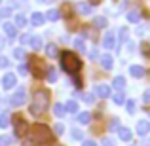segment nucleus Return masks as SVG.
Listing matches in <instances>:
<instances>
[{"label":"nucleus","instance_id":"nucleus-1","mask_svg":"<svg viewBox=\"0 0 150 146\" xmlns=\"http://www.w3.org/2000/svg\"><path fill=\"white\" fill-rule=\"evenodd\" d=\"M50 106V91H46V89H36L33 95V102H30L29 106V112L33 114V116H40V114H44L46 110H48Z\"/></svg>","mask_w":150,"mask_h":146},{"label":"nucleus","instance_id":"nucleus-2","mask_svg":"<svg viewBox=\"0 0 150 146\" xmlns=\"http://www.w3.org/2000/svg\"><path fill=\"white\" fill-rule=\"evenodd\" d=\"M51 140H53V133L48 125L34 123L30 127V142L33 144H50Z\"/></svg>","mask_w":150,"mask_h":146},{"label":"nucleus","instance_id":"nucleus-3","mask_svg":"<svg viewBox=\"0 0 150 146\" xmlns=\"http://www.w3.org/2000/svg\"><path fill=\"white\" fill-rule=\"evenodd\" d=\"M61 66H63L65 72L74 74V72H78V70L82 68V61H80L78 55L72 53V51H63L61 53Z\"/></svg>","mask_w":150,"mask_h":146},{"label":"nucleus","instance_id":"nucleus-4","mask_svg":"<svg viewBox=\"0 0 150 146\" xmlns=\"http://www.w3.org/2000/svg\"><path fill=\"white\" fill-rule=\"evenodd\" d=\"M29 70L34 78H44V70H46L44 61L38 59V57H30L29 59Z\"/></svg>","mask_w":150,"mask_h":146},{"label":"nucleus","instance_id":"nucleus-5","mask_svg":"<svg viewBox=\"0 0 150 146\" xmlns=\"http://www.w3.org/2000/svg\"><path fill=\"white\" fill-rule=\"evenodd\" d=\"M13 131H15V137H17V139H23V137L29 133V121H25L21 116L13 118Z\"/></svg>","mask_w":150,"mask_h":146},{"label":"nucleus","instance_id":"nucleus-6","mask_svg":"<svg viewBox=\"0 0 150 146\" xmlns=\"http://www.w3.org/2000/svg\"><path fill=\"white\" fill-rule=\"evenodd\" d=\"M11 106H23L27 102V91H25V87H19L17 91L13 93V97H11Z\"/></svg>","mask_w":150,"mask_h":146},{"label":"nucleus","instance_id":"nucleus-7","mask_svg":"<svg viewBox=\"0 0 150 146\" xmlns=\"http://www.w3.org/2000/svg\"><path fill=\"white\" fill-rule=\"evenodd\" d=\"M95 95H97V97H101V99L110 97V87H108L106 84H99V85H95Z\"/></svg>","mask_w":150,"mask_h":146},{"label":"nucleus","instance_id":"nucleus-8","mask_svg":"<svg viewBox=\"0 0 150 146\" xmlns=\"http://www.w3.org/2000/svg\"><path fill=\"white\" fill-rule=\"evenodd\" d=\"M15 82H17V78H15V74H13V72H8L6 76H4V82H2L4 89H11V87L15 85Z\"/></svg>","mask_w":150,"mask_h":146},{"label":"nucleus","instance_id":"nucleus-9","mask_svg":"<svg viewBox=\"0 0 150 146\" xmlns=\"http://www.w3.org/2000/svg\"><path fill=\"white\" fill-rule=\"evenodd\" d=\"M103 46H105L106 49H110V48L116 46V36H114V32H106L105 34V38H103Z\"/></svg>","mask_w":150,"mask_h":146},{"label":"nucleus","instance_id":"nucleus-10","mask_svg":"<svg viewBox=\"0 0 150 146\" xmlns=\"http://www.w3.org/2000/svg\"><path fill=\"white\" fill-rule=\"evenodd\" d=\"M118 137H120L122 140H125V142H129L133 133H131V129H127V127H118Z\"/></svg>","mask_w":150,"mask_h":146},{"label":"nucleus","instance_id":"nucleus-11","mask_svg":"<svg viewBox=\"0 0 150 146\" xmlns=\"http://www.w3.org/2000/svg\"><path fill=\"white\" fill-rule=\"evenodd\" d=\"M76 11H78L80 15H89V13H91V4L78 2V4H76Z\"/></svg>","mask_w":150,"mask_h":146},{"label":"nucleus","instance_id":"nucleus-12","mask_svg":"<svg viewBox=\"0 0 150 146\" xmlns=\"http://www.w3.org/2000/svg\"><path fill=\"white\" fill-rule=\"evenodd\" d=\"M148 131H150V121L141 120L139 123H137V133H139V135H146Z\"/></svg>","mask_w":150,"mask_h":146},{"label":"nucleus","instance_id":"nucleus-13","mask_svg":"<svg viewBox=\"0 0 150 146\" xmlns=\"http://www.w3.org/2000/svg\"><path fill=\"white\" fill-rule=\"evenodd\" d=\"M2 29L6 30V34H8L10 38H15V36H17V27H15L13 23H4Z\"/></svg>","mask_w":150,"mask_h":146},{"label":"nucleus","instance_id":"nucleus-14","mask_svg":"<svg viewBox=\"0 0 150 146\" xmlns=\"http://www.w3.org/2000/svg\"><path fill=\"white\" fill-rule=\"evenodd\" d=\"M144 72H146V70H144L143 66H139V65H133L131 68H129V74H131L133 78H143Z\"/></svg>","mask_w":150,"mask_h":146},{"label":"nucleus","instance_id":"nucleus-15","mask_svg":"<svg viewBox=\"0 0 150 146\" xmlns=\"http://www.w3.org/2000/svg\"><path fill=\"white\" fill-rule=\"evenodd\" d=\"M29 44H30V48H33L34 51H38V49H42V44H44V42H42L40 36H33L29 40Z\"/></svg>","mask_w":150,"mask_h":146},{"label":"nucleus","instance_id":"nucleus-16","mask_svg":"<svg viewBox=\"0 0 150 146\" xmlns=\"http://www.w3.org/2000/svg\"><path fill=\"white\" fill-rule=\"evenodd\" d=\"M30 23H33V25H42V23H44V13H40V11H34L33 15H30Z\"/></svg>","mask_w":150,"mask_h":146},{"label":"nucleus","instance_id":"nucleus-17","mask_svg":"<svg viewBox=\"0 0 150 146\" xmlns=\"http://www.w3.org/2000/svg\"><path fill=\"white\" fill-rule=\"evenodd\" d=\"M76 121H78V123H82V125L89 123V121H91V114H89V112H80V114H78V118H76Z\"/></svg>","mask_w":150,"mask_h":146},{"label":"nucleus","instance_id":"nucleus-18","mask_svg":"<svg viewBox=\"0 0 150 146\" xmlns=\"http://www.w3.org/2000/svg\"><path fill=\"white\" fill-rule=\"evenodd\" d=\"M101 66L105 70H110L112 68V57H110V55H103L101 57Z\"/></svg>","mask_w":150,"mask_h":146},{"label":"nucleus","instance_id":"nucleus-19","mask_svg":"<svg viewBox=\"0 0 150 146\" xmlns=\"http://www.w3.org/2000/svg\"><path fill=\"white\" fill-rule=\"evenodd\" d=\"M65 110H67V112H70V114H76V112H78V102L70 99V101L65 104Z\"/></svg>","mask_w":150,"mask_h":146},{"label":"nucleus","instance_id":"nucleus-20","mask_svg":"<svg viewBox=\"0 0 150 146\" xmlns=\"http://www.w3.org/2000/svg\"><path fill=\"white\" fill-rule=\"evenodd\" d=\"M46 53H48V57H57L59 55V49L55 44H48L46 46Z\"/></svg>","mask_w":150,"mask_h":146},{"label":"nucleus","instance_id":"nucleus-21","mask_svg":"<svg viewBox=\"0 0 150 146\" xmlns=\"http://www.w3.org/2000/svg\"><path fill=\"white\" fill-rule=\"evenodd\" d=\"M8 125H10V114L8 112L0 114V129H6Z\"/></svg>","mask_w":150,"mask_h":146},{"label":"nucleus","instance_id":"nucleus-22","mask_svg":"<svg viewBox=\"0 0 150 146\" xmlns=\"http://www.w3.org/2000/svg\"><path fill=\"white\" fill-rule=\"evenodd\" d=\"M112 84H114V87H116V89H124L125 87V78L124 76H116Z\"/></svg>","mask_w":150,"mask_h":146},{"label":"nucleus","instance_id":"nucleus-23","mask_svg":"<svg viewBox=\"0 0 150 146\" xmlns=\"http://www.w3.org/2000/svg\"><path fill=\"white\" fill-rule=\"evenodd\" d=\"M53 112H55V116H57V118L65 116V114H67V110H65V104H61V102H57V104H55V108H53Z\"/></svg>","mask_w":150,"mask_h":146},{"label":"nucleus","instance_id":"nucleus-24","mask_svg":"<svg viewBox=\"0 0 150 146\" xmlns=\"http://www.w3.org/2000/svg\"><path fill=\"white\" fill-rule=\"evenodd\" d=\"M46 17H48L50 21H57V19L61 17V13H59V10H50L48 13H46Z\"/></svg>","mask_w":150,"mask_h":146},{"label":"nucleus","instance_id":"nucleus-25","mask_svg":"<svg viewBox=\"0 0 150 146\" xmlns=\"http://www.w3.org/2000/svg\"><path fill=\"white\" fill-rule=\"evenodd\" d=\"M112 99H114V102H116V104H124V102H125V95H124V91H122V89H120V91H118Z\"/></svg>","mask_w":150,"mask_h":146},{"label":"nucleus","instance_id":"nucleus-26","mask_svg":"<svg viewBox=\"0 0 150 146\" xmlns=\"http://www.w3.org/2000/svg\"><path fill=\"white\" fill-rule=\"evenodd\" d=\"M139 19H141L139 11H129V13H127V21L129 23H139Z\"/></svg>","mask_w":150,"mask_h":146},{"label":"nucleus","instance_id":"nucleus-27","mask_svg":"<svg viewBox=\"0 0 150 146\" xmlns=\"http://www.w3.org/2000/svg\"><path fill=\"white\" fill-rule=\"evenodd\" d=\"M46 78H48L50 84L57 82V70H55V68H50V70H48V76H46Z\"/></svg>","mask_w":150,"mask_h":146},{"label":"nucleus","instance_id":"nucleus-28","mask_svg":"<svg viewBox=\"0 0 150 146\" xmlns=\"http://www.w3.org/2000/svg\"><path fill=\"white\" fill-rule=\"evenodd\" d=\"M25 25H27V17L25 15H21V13L15 15V27H25Z\"/></svg>","mask_w":150,"mask_h":146},{"label":"nucleus","instance_id":"nucleus-29","mask_svg":"<svg viewBox=\"0 0 150 146\" xmlns=\"http://www.w3.org/2000/svg\"><path fill=\"white\" fill-rule=\"evenodd\" d=\"M93 23H95V27H99V29H105V27H106V19L105 17H95Z\"/></svg>","mask_w":150,"mask_h":146},{"label":"nucleus","instance_id":"nucleus-30","mask_svg":"<svg viewBox=\"0 0 150 146\" xmlns=\"http://www.w3.org/2000/svg\"><path fill=\"white\" fill-rule=\"evenodd\" d=\"M74 46H76V49H78V51H84V49H86L84 40H82V38H74Z\"/></svg>","mask_w":150,"mask_h":146},{"label":"nucleus","instance_id":"nucleus-31","mask_svg":"<svg viewBox=\"0 0 150 146\" xmlns=\"http://www.w3.org/2000/svg\"><path fill=\"white\" fill-rule=\"evenodd\" d=\"M13 57H15V59H25V49H23V48L13 49Z\"/></svg>","mask_w":150,"mask_h":146},{"label":"nucleus","instance_id":"nucleus-32","mask_svg":"<svg viewBox=\"0 0 150 146\" xmlns=\"http://www.w3.org/2000/svg\"><path fill=\"white\" fill-rule=\"evenodd\" d=\"M125 106H127L129 114H135V101H125Z\"/></svg>","mask_w":150,"mask_h":146},{"label":"nucleus","instance_id":"nucleus-33","mask_svg":"<svg viewBox=\"0 0 150 146\" xmlns=\"http://www.w3.org/2000/svg\"><path fill=\"white\" fill-rule=\"evenodd\" d=\"M82 137H84V133L80 129H72V139L74 140H82Z\"/></svg>","mask_w":150,"mask_h":146},{"label":"nucleus","instance_id":"nucleus-34","mask_svg":"<svg viewBox=\"0 0 150 146\" xmlns=\"http://www.w3.org/2000/svg\"><path fill=\"white\" fill-rule=\"evenodd\" d=\"M110 129H112V131H118V127H120V120H116V118H114V120H110V125H108Z\"/></svg>","mask_w":150,"mask_h":146},{"label":"nucleus","instance_id":"nucleus-35","mask_svg":"<svg viewBox=\"0 0 150 146\" xmlns=\"http://www.w3.org/2000/svg\"><path fill=\"white\" fill-rule=\"evenodd\" d=\"M125 40H127V29L124 27V29H120V44L125 42Z\"/></svg>","mask_w":150,"mask_h":146},{"label":"nucleus","instance_id":"nucleus-36","mask_svg":"<svg viewBox=\"0 0 150 146\" xmlns=\"http://www.w3.org/2000/svg\"><path fill=\"white\" fill-rule=\"evenodd\" d=\"M70 11H72V8H70V4H63V8H61V11H59V13H61V15L65 13V15H67V13H70Z\"/></svg>","mask_w":150,"mask_h":146},{"label":"nucleus","instance_id":"nucleus-37","mask_svg":"<svg viewBox=\"0 0 150 146\" xmlns=\"http://www.w3.org/2000/svg\"><path fill=\"white\" fill-rule=\"evenodd\" d=\"M10 144H11L10 137H0V146H10Z\"/></svg>","mask_w":150,"mask_h":146},{"label":"nucleus","instance_id":"nucleus-38","mask_svg":"<svg viewBox=\"0 0 150 146\" xmlns=\"http://www.w3.org/2000/svg\"><path fill=\"white\" fill-rule=\"evenodd\" d=\"M141 49H143V55H144V57H150V46L148 44H143V46H141Z\"/></svg>","mask_w":150,"mask_h":146},{"label":"nucleus","instance_id":"nucleus-39","mask_svg":"<svg viewBox=\"0 0 150 146\" xmlns=\"http://www.w3.org/2000/svg\"><path fill=\"white\" fill-rule=\"evenodd\" d=\"M10 13H11L10 8H2V10H0V17H8Z\"/></svg>","mask_w":150,"mask_h":146},{"label":"nucleus","instance_id":"nucleus-40","mask_svg":"<svg viewBox=\"0 0 150 146\" xmlns=\"http://www.w3.org/2000/svg\"><path fill=\"white\" fill-rule=\"evenodd\" d=\"M55 133H57V135H63V133H65V127H63V123H57V125H55Z\"/></svg>","mask_w":150,"mask_h":146},{"label":"nucleus","instance_id":"nucleus-41","mask_svg":"<svg viewBox=\"0 0 150 146\" xmlns=\"http://www.w3.org/2000/svg\"><path fill=\"white\" fill-rule=\"evenodd\" d=\"M8 65H10V61H8L6 57H0V68H6Z\"/></svg>","mask_w":150,"mask_h":146},{"label":"nucleus","instance_id":"nucleus-42","mask_svg":"<svg viewBox=\"0 0 150 146\" xmlns=\"http://www.w3.org/2000/svg\"><path fill=\"white\" fill-rule=\"evenodd\" d=\"M103 146H114V140L112 139H105L103 140Z\"/></svg>","mask_w":150,"mask_h":146},{"label":"nucleus","instance_id":"nucleus-43","mask_svg":"<svg viewBox=\"0 0 150 146\" xmlns=\"http://www.w3.org/2000/svg\"><path fill=\"white\" fill-rule=\"evenodd\" d=\"M84 101L86 102H93V101H95V97H93V95H84Z\"/></svg>","mask_w":150,"mask_h":146},{"label":"nucleus","instance_id":"nucleus-44","mask_svg":"<svg viewBox=\"0 0 150 146\" xmlns=\"http://www.w3.org/2000/svg\"><path fill=\"white\" fill-rule=\"evenodd\" d=\"M143 99H144V102H150V89H148V91H144Z\"/></svg>","mask_w":150,"mask_h":146},{"label":"nucleus","instance_id":"nucleus-45","mask_svg":"<svg viewBox=\"0 0 150 146\" xmlns=\"http://www.w3.org/2000/svg\"><path fill=\"white\" fill-rule=\"evenodd\" d=\"M29 40H30V38L27 36V34H25V36H21V44H27V42H29Z\"/></svg>","mask_w":150,"mask_h":146},{"label":"nucleus","instance_id":"nucleus-46","mask_svg":"<svg viewBox=\"0 0 150 146\" xmlns=\"http://www.w3.org/2000/svg\"><path fill=\"white\" fill-rule=\"evenodd\" d=\"M89 57H91V59H97V51H95V49L89 51Z\"/></svg>","mask_w":150,"mask_h":146},{"label":"nucleus","instance_id":"nucleus-47","mask_svg":"<svg viewBox=\"0 0 150 146\" xmlns=\"http://www.w3.org/2000/svg\"><path fill=\"white\" fill-rule=\"evenodd\" d=\"M84 146H97V144L93 142V140H88V142H84Z\"/></svg>","mask_w":150,"mask_h":146},{"label":"nucleus","instance_id":"nucleus-48","mask_svg":"<svg viewBox=\"0 0 150 146\" xmlns=\"http://www.w3.org/2000/svg\"><path fill=\"white\" fill-rule=\"evenodd\" d=\"M2 48H4V38L0 36V49H2Z\"/></svg>","mask_w":150,"mask_h":146},{"label":"nucleus","instance_id":"nucleus-49","mask_svg":"<svg viewBox=\"0 0 150 146\" xmlns=\"http://www.w3.org/2000/svg\"><path fill=\"white\" fill-rule=\"evenodd\" d=\"M89 2H91V4H93V6H95V4H99V2H101V0H89Z\"/></svg>","mask_w":150,"mask_h":146},{"label":"nucleus","instance_id":"nucleus-50","mask_svg":"<svg viewBox=\"0 0 150 146\" xmlns=\"http://www.w3.org/2000/svg\"><path fill=\"white\" fill-rule=\"evenodd\" d=\"M40 2H51V0H40Z\"/></svg>","mask_w":150,"mask_h":146}]
</instances>
